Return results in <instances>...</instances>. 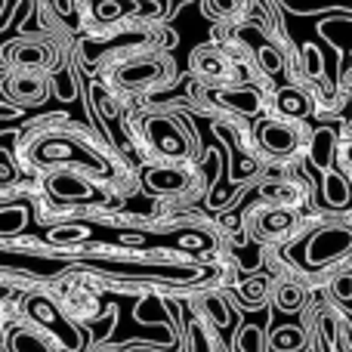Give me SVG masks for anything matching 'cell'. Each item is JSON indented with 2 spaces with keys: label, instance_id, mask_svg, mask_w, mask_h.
I'll return each mask as SVG.
<instances>
[{
  "label": "cell",
  "instance_id": "277c9868",
  "mask_svg": "<svg viewBox=\"0 0 352 352\" xmlns=\"http://www.w3.org/2000/svg\"><path fill=\"white\" fill-rule=\"evenodd\" d=\"M182 127V124H179ZM176 127L167 118H152L148 121V136H152L155 148H158L164 158H186L188 155V136Z\"/></svg>",
  "mask_w": 352,
  "mask_h": 352
},
{
  "label": "cell",
  "instance_id": "30bf717a",
  "mask_svg": "<svg viewBox=\"0 0 352 352\" xmlns=\"http://www.w3.org/2000/svg\"><path fill=\"white\" fill-rule=\"evenodd\" d=\"M10 96L16 99V102H41L43 96H47V84H43V78H37V74H22V78H12L10 80Z\"/></svg>",
  "mask_w": 352,
  "mask_h": 352
},
{
  "label": "cell",
  "instance_id": "4316f807",
  "mask_svg": "<svg viewBox=\"0 0 352 352\" xmlns=\"http://www.w3.org/2000/svg\"><path fill=\"white\" fill-rule=\"evenodd\" d=\"M16 164L10 161V155L6 152H0V186H12L16 182Z\"/></svg>",
  "mask_w": 352,
  "mask_h": 352
},
{
  "label": "cell",
  "instance_id": "f1b7e54d",
  "mask_svg": "<svg viewBox=\"0 0 352 352\" xmlns=\"http://www.w3.org/2000/svg\"><path fill=\"white\" fill-rule=\"evenodd\" d=\"M93 96H96V105L105 118H115V102H111L109 93H102V87H93Z\"/></svg>",
  "mask_w": 352,
  "mask_h": 352
},
{
  "label": "cell",
  "instance_id": "5b68a950",
  "mask_svg": "<svg viewBox=\"0 0 352 352\" xmlns=\"http://www.w3.org/2000/svg\"><path fill=\"white\" fill-rule=\"evenodd\" d=\"M192 68L201 74L204 80H232V74H235V68H232V62L226 59L223 53H217V50L210 47H201L195 50L192 56Z\"/></svg>",
  "mask_w": 352,
  "mask_h": 352
},
{
  "label": "cell",
  "instance_id": "d4e9b609",
  "mask_svg": "<svg viewBox=\"0 0 352 352\" xmlns=\"http://www.w3.org/2000/svg\"><path fill=\"white\" fill-rule=\"evenodd\" d=\"M334 294L340 303H349L352 300V272H340L334 281Z\"/></svg>",
  "mask_w": 352,
  "mask_h": 352
},
{
  "label": "cell",
  "instance_id": "52a82bcc",
  "mask_svg": "<svg viewBox=\"0 0 352 352\" xmlns=\"http://www.w3.org/2000/svg\"><path fill=\"white\" fill-rule=\"evenodd\" d=\"M207 96H210V102L238 111V115H256L260 111V93L256 90H210Z\"/></svg>",
  "mask_w": 352,
  "mask_h": 352
},
{
  "label": "cell",
  "instance_id": "44dd1931",
  "mask_svg": "<svg viewBox=\"0 0 352 352\" xmlns=\"http://www.w3.org/2000/svg\"><path fill=\"white\" fill-rule=\"evenodd\" d=\"M238 352H263V331L254 328V324L241 328V334H238Z\"/></svg>",
  "mask_w": 352,
  "mask_h": 352
},
{
  "label": "cell",
  "instance_id": "8992f818",
  "mask_svg": "<svg viewBox=\"0 0 352 352\" xmlns=\"http://www.w3.org/2000/svg\"><path fill=\"white\" fill-rule=\"evenodd\" d=\"M260 142H263V148L272 155H291L294 148H297L300 136H297V130L287 127V124L266 121L260 127Z\"/></svg>",
  "mask_w": 352,
  "mask_h": 352
},
{
  "label": "cell",
  "instance_id": "6da1fadb",
  "mask_svg": "<svg viewBox=\"0 0 352 352\" xmlns=\"http://www.w3.org/2000/svg\"><path fill=\"white\" fill-rule=\"evenodd\" d=\"M28 312H31V318H34L37 324H43V328H47L68 352L80 349V334L74 331V324H68L65 316H62V312L56 309L47 297H31L28 300Z\"/></svg>",
  "mask_w": 352,
  "mask_h": 352
},
{
  "label": "cell",
  "instance_id": "7a4b0ae2",
  "mask_svg": "<svg viewBox=\"0 0 352 352\" xmlns=\"http://www.w3.org/2000/svg\"><path fill=\"white\" fill-rule=\"evenodd\" d=\"M349 248H352V232L346 226H328L309 241L306 260H309V266H324V263L343 256Z\"/></svg>",
  "mask_w": 352,
  "mask_h": 352
},
{
  "label": "cell",
  "instance_id": "2e32d148",
  "mask_svg": "<svg viewBox=\"0 0 352 352\" xmlns=\"http://www.w3.org/2000/svg\"><path fill=\"white\" fill-rule=\"evenodd\" d=\"M10 53H12V62L22 68H41L47 62V50L41 43H16Z\"/></svg>",
  "mask_w": 352,
  "mask_h": 352
},
{
  "label": "cell",
  "instance_id": "8fae6325",
  "mask_svg": "<svg viewBox=\"0 0 352 352\" xmlns=\"http://www.w3.org/2000/svg\"><path fill=\"white\" fill-rule=\"evenodd\" d=\"M50 192H53L59 201L90 198V186H87L80 176H74V173H56L53 179H50Z\"/></svg>",
  "mask_w": 352,
  "mask_h": 352
},
{
  "label": "cell",
  "instance_id": "f546056e",
  "mask_svg": "<svg viewBox=\"0 0 352 352\" xmlns=\"http://www.w3.org/2000/svg\"><path fill=\"white\" fill-rule=\"evenodd\" d=\"M50 6L59 19H74V0H50Z\"/></svg>",
  "mask_w": 352,
  "mask_h": 352
},
{
  "label": "cell",
  "instance_id": "603a6c76",
  "mask_svg": "<svg viewBox=\"0 0 352 352\" xmlns=\"http://www.w3.org/2000/svg\"><path fill=\"white\" fill-rule=\"evenodd\" d=\"M12 349L16 352H50V349H43V343L37 340L31 331H16V334H12Z\"/></svg>",
  "mask_w": 352,
  "mask_h": 352
},
{
  "label": "cell",
  "instance_id": "5bb4252c",
  "mask_svg": "<svg viewBox=\"0 0 352 352\" xmlns=\"http://www.w3.org/2000/svg\"><path fill=\"white\" fill-rule=\"evenodd\" d=\"M146 182L158 192H176L186 186V173L170 170V167H152V170H146Z\"/></svg>",
  "mask_w": 352,
  "mask_h": 352
},
{
  "label": "cell",
  "instance_id": "9c48e42d",
  "mask_svg": "<svg viewBox=\"0 0 352 352\" xmlns=\"http://www.w3.org/2000/svg\"><path fill=\"white\" fill-rule=\"evenodd\" d=\"M294 226V217L287 210H278V207H272V210H260L254 217V226L250 229L256 232L260 238H281L287 229Z\"/></svg>",
  "mask_w": 352,
  "mask_h": 352
},
{
  "label": "cell",
  "instance_id": "cb8c5ba5",
  "mask_svg": "<svg viewBox=\"0 0 352 352\" xmlns=\"http://www.w3.org/2000/svg\"><path fill=\"white\" fill-rule=\"evenodd\" d=\"M87 235H90V229H84V226H68V229H53L50 232L53 241H74V238H87Z\"/></svg>",
  "mask_w": 352,
  "mask_h": 352
},
{
  "label": "cell",
  "instance_id": "7c38bea8",
  "mask_svg": "<svg viewBox=\"0 0 352 352\" xmlns=\"http://www.w3.org/2000/svg\"><path fill=\"white\" fill-rule=\"evenodd\" d=\"M275 102H278V109L285 111V115H291V118H306V115L312 111L309 96H306L303 90H297V87H287V90H278Z\"/></svg>",
  "mask_w": 352,
  "mask_h": 352
},
{
  "label": "cell",
  "instance_id": "ffe728a7",
  "mask_svg": "<svg viewBox=\"0 0 352 352\" xmlns=\"http://www.w3.org/2000/svg\"><path fill=\"white\" fill-rule=\"evenodd\" d=\"M272 346L275 349H300L303 346V331H297V328H278L272 334Z\"/></svg>",
  "mask_w": 352,
  "mask_h": 352
},
{
  "label": "cell",
  "instance_id": "d6986e66",
  "mask_svg": "<svg viewBox=\"0 0 352 352\" xmlns=\"http://www.w3.org/2000/svg\"><path fill=\"white\" fill-rule=\"evenodd\" d=\"M25 219H28L25 207H10V210H0V235H16V232L25 226Z\"/></svg>",
  "mask_w": 352,
  "mask_h": 352
},
{
  "label": "cell",
  "instance_id": "4fadbf2b",
  "mask_svg": "<svg viewBox=\"0 0 352 352\" xmlns=\"http://www.w3.org/2000/svg\"><path fill=\"white\" fill-rule=\"evenodd\" d=\"M309 158L318 170H328L331 167V161H334V133H331V130H318V133L312 136Z\"/></svg>",
  "mask_w": 352,
  "mask_h": 352
},
{
  "label": "cell",
  "instance_id": "484cf974",
  "mask_svg": "<svg viewBox=\"0 0 352 352\" xmlns=\"http://www.w3.org/2000/svg\"><path fill=\"white\" fill-rule=\"evenodd\" d=\"M204 306H207V312L217 318V324H229V309H226V303L219 297H207Z\"/></svg>",
  "mask_w": 352,
  "mask_h": 352
},
{
  "label": "cell",
  "instance_id": "ba28073f",
  "mask_svg": "<svg viewBox=\"0 0 352 352\" xmlns=\"http://www.w3.org/2000/svg\"><path fill=\"white\" fill-rule=\"evenodd\" d=\"M241 41H248L250 47H254L256 62L263 65V72H269V74H281V68H285V59H281L278 47H272L269 41H263L260 31H256V28H241Z\"/></svg>",
  "mask_w": 352,
  "mask_h": 352
},
{
  "label": "cell",
  "instance_id": "3957f363",
  "mask_svg": "<svg viewBox=\"0 0 352 352\" xmlns=\"http://www.w3.org/2000/svg\"><path fill=\"white\" fill-rule=\"evenodd\" d=\"M170 72V62L167 59H155V56H140V59H130L127 65H121L118 80H121L127 90H140V87L158 84L167 78Z\"/></svg>",
  "mask_w": 352,
  "mask_h": 352
},
{
  "label": "cell",
  "instance_id": "83f0119b",
  "mask_svg": "<svg viewBox=\"0 0 352 352\" xmlns=\"http://www.w3.org/2000/svg\"><path fill=\"white\" fill-rule=\"evenodd\" d=\"M121 12H124L121 0H102V3H96V16L99 19H118Z\"/></svg>",
  "mask_w": 352,
  "mask_h": 352
},
{
  "label": "cell",
  "instance_id": "9a60e30c",
  "mask_svg": "<svg viewBox=\"0 0 352 352\" xmlns=\"http://www.w3.org/2000/svg\"><path fill=\"white\" fill-rule=\"evenodd\" d=\"M324 201H328L331 207H346V204H349V186H346V176L324 170Z\"/></svg>",
  "mask_w": 352,
  "mask_h": 352
},
{
  "label": "cell",
  "instance_id": "e0dca14e",
  "mask_svg": "<svg viewBox=\"0 0 352 352\" xmlns=\"http://www.w3.org/2000/svg\"><path fill=\"white\" fill-rule=\"evenodd\" d=\"M263 198L269 201H285V204H294V201H300V186L297 182H269V186H263Z\"/></svg>",
  "mask_w": 352,
  "mask_h": 352
},
{
  "label": "cell",
  "instance_id": "7402d4cb",
  "mask_svg": "<svg viewBox=\"0 0 352 352\" xmlns=\"http://www.w3.org/2000/svg\"><path fill=\"white\" fill-rule=\"evenodd\" d=\"M263 297H266V278H263V275H254V278H248L241 285V300L244 303H260Z\"/></svg>",
  "mask_w": 352,
  "mask_h": 352
},
{
  "label": "cell",
  "instance_id": "ac0fdd59",
  "mask_svg": "<svg viewBox=\"0 0 352 352\" xmlns=\"http://www.w3.org/2000/svg\"><path fill=\"white\" fill-rule=\"evenodd\" d=\"M275 303H278V309L285 312H294L303 306V287L300 285H278V294H275Z\"/></svg>",
  "mask_w": 352,
  "mask_h": 352
}]
</instances>
